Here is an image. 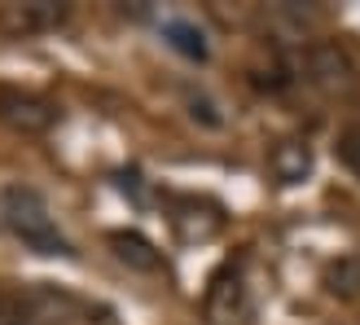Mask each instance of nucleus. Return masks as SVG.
<instances>
[{"label": "nucleus", "mask_w": 360, "mask_h": 325, "mask_svg": "<svg viewBox=\"0 0 360 325\" xmlns=\"http://www.w3.org/2000/svg\"><path fill=\"white\" fill-rule=\"evenodd\" d=\"M0 215H5L13 238L27 242L31 250H40V255H70V242L62 238V229H58V220H53V211H49L40 189L5 185L0 189Z\"/></svg>", "instance_id": "obj_1"}, {"label": "nucleus", "mask_w": 360, "mask_h": 325, "mask_svg": "<svg viewBox=\"0 0 360 325\" xmlns=\"http://www.w3.org/2000/svg\"><path fill=\"white\" fill-rule=\"evenodd\" d=\"M246 317H250V295H246L242 268L224 264L211 277V291H207V321L211 325H242Z\"/></svg>", "instance_id": "obj_2"}, {"label": "nucleus", "mask_w": 360, "mask_h": 325, "mask_svg": "<svg viewBox=\"0 0 360 325\" xmlns=\"http://www.w3.org/2000/svg\"><path fill=\"white\" fill-rule=\"evenodd\" d=\"M110 250H115V260L119 264H128L132 273H158V268H163V255H158L154 250V242L150 238H141V233H110Z\"/></svg>", "instance_id": "obj_7"}, {"label": "nucleus", "mask_w": 360, "mask_h": 325, "mask_svg": "<svg viewBox=\"0 0 360 325\" xmlns=\"http://www.w3.org/2000/svg\"><path fill=\"white\" fill-rule=\"evenodd\" d=\"M343 154H347V162H352V167L360 172V136H347V141H343Z\"/></svg>", "instance_id": "obj_10"}, {"label": "nucleus", "mask_w": 360, "mask_h": 325, "mask_svg": "<svg viewBox=\"0 0 360 325\" xmlns=\"http://www.w3.org/2000/svg\"><path fill=\"white\" fill-rule=\"evenodd\" d=\"M163 40L176 49V53H185L189 62H207V35L198 31L193 23H185V18H172V23H163Z\"/></svg>", "instance_id": "obj_8"}, {"label": "nucleus", "mask_w": 360, "mask_h": 325, "mask_svg": "<svg viewBox=\"0 0 360 325\" xmlns=\"http://www.w3.org/2000/svg\"><path fill=\"white\" fill-rule=\"evenodd\" d=\"M62 18H66L62 5H53V0H35V5H5V9H0V27H9L18 35H31V31L58 27Z\"/></svg>", "instance_id": "obj_6"}, {"label": "nucleus", "mask_w": 360, "mask_h": 325, "mask_svg": "<svg viewBox=\"0 0 360 325\" xmlns=\"http://www.w3.org/2000/svg\"><path fill=\"white\" fill-rule=\"evenodd\" d=\"M0 123L22 136H40L53 128V106L44 97L31 93H13V88H0Z\"/></svg>", "instance_id": "obj_3"}, {"label": "nucleus", "mask_w": 360, "mask_h": 325, "mask_svg": "<svg viewBox=\"0 0 360 325\" xmlns=\"http://www.w3.org/2000/svg\"><path fill=\"white\" fill-rule=\"evenodd\" d=\"M308 79L326 93H347L356 88V66L338 44H312L308 49Z\"/></svg>", "instance_id": "obj_4"}, {"label": "nucleus", "mask_w": 360, "mask_h": 325, "mask_svg": "<svg viewBox=\"0 0 360 325\" xmlns=\"http://www.w3.org/2000/svg\"><path fill=\"white\" fill-rule=\"evenodd\" d=\"M312 167H316V154L303 136H285L268 150V172H273L277 185H303L312 176Z\"/></svg>", "instance_id": "obj_5"}, {"label": "nucleus", "mask_w": 360, "mask_h": 325, "mask_svg": "<svg viewBox=\"0 0 360 325\" xmlns=\"http://www.w3.org/2000/svg\"><path fill=\"white\" fill-rule=\"evenodd\" d=\"M0 325H22V321H18V303L5 291H0Z\"/></svg>", "instance_id": "obj_9"}]
</instances>
